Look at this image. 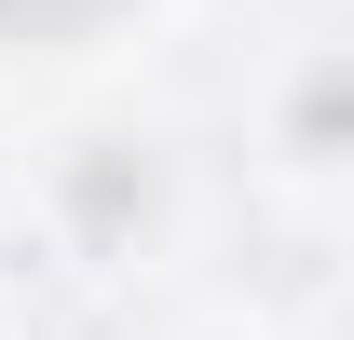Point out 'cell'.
<instances>
[{
    "mask_svg": "<svg viewBox=\"0 0 354 340\" xmlns=\"http://www.w3.org/2000/svg\"><path fill=\"white\" fill-rule=\"evenodd\" d=\"M95 14H123V0H0L14 41H68V28H95Z\"/></svg>",
    "mask_w": 354,
    "mask_h": 340,
    "instance_id": "cell-1",
    "label": "cell"
}]
</instances>
